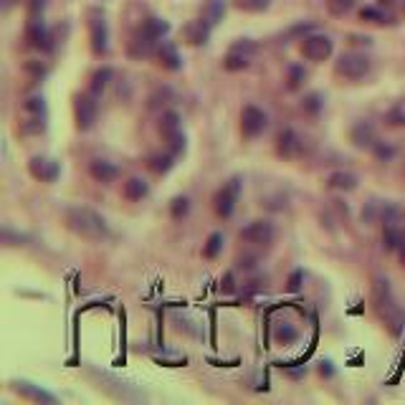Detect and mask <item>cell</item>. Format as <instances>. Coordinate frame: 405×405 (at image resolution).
Segmentation results:
<instances>
[{
  "label": "cell",
  "instance_id": "obj_1",
  "mask_svg": "<svg viewBox=\"0 0 405 405\" xmlns=\"http://www.w3.org/2000/svg\"><path fill=\"white\" fill-rule=\"evenodd\" d=\"M64 223L71 233L87 241H104L109 236V226L107 220L97 213V210L87 208V205H71L64 210Z\"/></svg>",
  "mask_w": 405,
  "mask_h": 405
},
{
  "label": "cell",
  "instance_id": "obj_2",
  "mask_svg": "<svg viewBox=\"0 0 405 405\" xmlns=\"http://www.w3.org/2000/svg\"><path fill=\"white\" fill-rule=\"evenodd\" d=\"M372 299H375V312L377 317L385 322V327L390 330V335L398 337L405 327V309L398 304L393 294V286H390L388 279L377 276L372 284Z\"/></svg>",
  "mask_w": 405,
  "mask_h": 405
},
{
  "label": "cell",
  "instance_id": "obj_3",
  "mask_svg": "<svg viewBox=\"0 0 405 405\" xmlns=\"http://www.w3.org/2000/svg\"><path fill=\"white\" fill-rule=\"evenodd\" d=\"M157 129H160L162 139L170 145V152L175 157L185 152V132H183V119H180L178 112H162Z\"/></svg>",
  "mask_w": 405,
  "mask_h": 405
},
{
  "label": "cell",
  "instance_id": "obj_4",
  "mask_svg": "<svg viewBox=\"0 0 405 405\" xmlns=\"http://www.w3.org/2000/svg\"><path fill=\"white\" fill-rule=\"evenodd\" d=\"M238 195H241V178L233 175V178L228 180V183H223L213 195V208H215V213H218V218H231L233 210H236Z\"/></svg>",
  "mask_w": 405,
  "mask_h": 405
},
{
  "label": "cell",
  "instance_id": "obj_5",
  "mask_svg": "<svg viewBox=\"0 0 405 405\" xmlns=\"http://www.w3.org/2000/svg\"><path fill=\"white\" fill-rule=\"evenodd\" d=\"M337 76L347 81H360L364 76L370 74V58L364 56V53H342L340 61L335 64Z\"/></svg>",
  "mask_w": 405,
  "mask_h": 405
},
{
  "label": "cell",
  "instance_id": "obj_6",
  "mask_svg": "<svg viewBox=\"0 0 405 405\" xmlns=\"http://www.w3.org/2000/svg\"><path fill=\"white\" fill-rule=\"evenodd\" d=\"M99 114V104H97V94L87 92V94H76L74 97V119H76V129L81 132H89L94 127Z\"/></svg>",
  "mask_w": 405,
  "mask_h": 405
},
{
  "label": "cell",
  "instance_id": "obj_7",
  "mask_svg": "<svg viewBox=\"0 0 405 405\" xmlns=\"http://www.w3.org/2000/svg\"><path fill=\"white\" fill-rule=\"evenodd\" d=\"M256 43L254 40H249V38H241V40H236L231 48H228V53H226V58H223V69L226 71H241V69H249V64L254 61V56H256Z\"/></svg>",
  "mask_w": 405,
  "mask_h": 405
},
{
  "label": "cell",
  "instance_id": "obj_8",
  "mask_svg": "<svg viewBox=\"0 0 405 405\" xmlns=\"http://www.w3.org/2000/svg\"><path fill=\"white\" fill-rule=\"evenodd\" d=\"M269 127V114L259 109L256 104H246L241 109V134L243 139H256L266 132Z\"/></svg>",
  "mask_w": 405,
  "mask_h": 405
},
{
  "label": "cell",
  "instance_id": "obj_9",
  "mask_svg": "<svg viewBox=\"0 0 405 405\" xmlns=\"http://www.w3.org/2000/svg\"><path fill=\"white\" fill-rule=\"evenodd\" d=\"M238 236H241V241L249 243V246H271L274 238H276V226L269 218L251 220L249 226L241 228Z\"/></svg>",
  "mask_w": 405,
  "mask_h": 405
},
{
  "label": "cell",
  "instance_id": "obj_10",
  "mask_svg": "<svg viewBox=\"0 0 405 405\" xmlns=\"http://www.w3.org/2000/svg\"><path fill=\"white\" fill-rule=\"evenodd\" d=\"M335 51V43H332L330 36L322 33H312L301 38V56L307 61H327Z\"/></svg>",
  "mask_w": 405,
  "mask_h": 405
},
{
  "label": "cell",
  "instance_id": "obj_11",
  "mask_svg": "<svg viewBox=\"0 0 405 405\" xmlns=\"http://www.w3.org/2000/svg\"><path fill=\"white\" fill-rule=\"evenodd\" d=\"M89 36H92V51L97 56H104L109 51V31H107L104 13L99 11L89 13Z\"/></svg>",
  "mask_w": 405,
  "mask_h": 405
},
{
  "label": "cell",
  "instance_id": "obj_12",
  "mask_svg": "<svg viewBox=\"0 0 405 405\" xmlns=\"http://www.w3.org/2000/svg\"><path fill=\"white\" fill-rule=\"evenodd\" d=\"M301 152H304V139H301V134L291 127L281 129L276 137V155L284 157V160H296V157H301Z\"/></svg>",
  "mask_w": 405,
  "mask_h": 405
},
{
  "label": "cell",
  "instance_id": "obj_13",
  "mask_svg": "<svg viewBox=\"0 0 405 405\" xmlns=\"http://www.w3.org/2000/svg\"><path fill=\"white\" fill-rule=\"evenodd\" d=\"M28 173L33 175L36 180H40V183H56L58 175H61V168H58V162L51 160V157L36 155L31 157L28 162Z\"/></svg>",
  "mask_w": 405,
  "mask_h": 405
},
{
  "label": "cell",
  "instance_id": "obj_14",
  "mask_svg": "<svg viewBox=\"0 0 405 405\" xmlns=\"http://www.w3.org/2000/svg\"><path fill=\"white\" fill-rule=\"evenodd\" d=\"M89 175H92L97 183H102V185H109V183H114V180L119 178V168L109 160H94L92 165H89Z\"/></svg>",
  "mask_w": 405,
  "mask_h": 405
},
{
  "label": "cell",
  "instance_id": "obj_15",
  "mask_svg": "<svg viewBox=\"0 0 405 405\" xmlns=\"http://www.w3.org/2000/svg\"><path fill=\"white\" fill-rule=\"evenodd\" d=\"M350 142H352L355 147H372L377 142L375 127H372L370 122H357V124H352V129H350Z\"/></svg>",
  "mask_w": 405,
  "mask_h": 405
},
{
  "label": "cell",
  "instance_id": "obj_16",
  "mask_svg": "<svg viewBox=\"0 0 405 405\" xmlns=\"http://www.w3.org/2000/svg\"><path fill=\"white\" fill-rule=\"evenodd\" d=\"M327 185H330L332 190L352 193L357 190L360 178L355 173H347V170H335V173H330V178H327Z\"/></svg>",
  "mask_w": 405,
  "mask_h": 405
},
{
  "label": "cell",
  "instance_id": "obj_17",
  "mask_svg": "<svg viewBox=\"0 0 405 405\" xmlns=\"http://www.w3.org/2000/svg\"><path fill=\"white\" fill-rule=\"evenodd\" d=\"M26 40H28V46L33 48H51V36H48L43 21H38V18L31 21L28 31H26Z\"/></svg>",
  "mask_w": 405,
  "mask_h": 405
},
{
  "label": "cell",
  "instance_id": "obj_18",
  "mask_svg": "<svg viewBox=\"0 0 405 405\" xmlns=\"http://www.w3.org/2000/svg\"><path fill=\"white\" fill-rule=\"evenodd\" d=\"M122 195L129 202H139L142 198L150 195V183L145 178H129L124 185H122Z\"/></svg>",
  "mask_w": 405,
  "mask_h": 405
},
{
  "label": "cell",
  "instance_id": "obj_19",
  "mask_svg": "<svg viewBox=\"0 0 405 405\" xmlns=\"http://www.w3.org/2000/svg\"><path fill=\"white\" fill-rule=\"evenodd\" d=\"M13 388H16L18 393H21V398L36 400V403H56V398H53L51 393H46V390L36 388L33 382H26V380H21V382H13Z\"/></svg>",
  "mask_w": 405,
  "mask_h": 405
},
{
  "label": "cell",
  "instance_id": "obj_20",
  "mask_svg": "<svg viewBox=\"0 0 405 405\" xmlns=\"http://www.w3.org/2000/svg\"><path fill=\"white\" fill-rule=\"evenodd\" d=\"M210 28H213V23H208L205 18H198V21H193V23L185 28V38L190 40L193 46H200V43L208 40Z\"/></svg>",
  "mask_w": 405,
  "mask_h": 405
},
{
  "label": "cell",
  "instance_id": "obj_21",
  "mask_svg": "<svg viewBox=\"0 0 405 405\" xmlns=\"http://www.w3.org/2000/svg\"><path fill=\"white\" fill-rule=\"evenodd\" d=\"M147 168L152 170L155 175H168L170 170L175 168V155L173 152H157V155H150L147 157Z\"/></svg>",
  "mask_w": 405,
  "mask_h": 405
},
{
  "label": "cell",
  "instance_id": "obj_22",
  "mask_svg": "<svg viewBox=\"0 0 405 405\" xmlns=\"http://www.w3.org/2000/svg\"><path fill=\"white\" fill-rule=\"evenodd\" d=\"M114 79V71L109 69V66H104V69H99V71H94V76H92V87H89V92L92 94H102L107 87H109V81Z\"/></svg>",
  "mask_w": 405,
  "mask_h": 405
},
{
  "label": "cell",
  "instance_id": "obj_23",
  "mask_svg": "<svg viewBox=\"0 0 405 405\" xmlns=\"http://www.w3.org/2000/svg\"><path fill=\"white\" fill-rule=\"evenodd\" d=\"M274 340H276L279 345H294V342L299 340V330H296L294 324H289V322L276 324V330H274Z\"/></svg>",
  "mask_w": 405,
  "mask_h": 405
},
{
  "label": "cell",
  "instance_id": "obj_24",
  "mask_svg": "<svg viewBox=\"0 0 405 405\" xmlns=\"http://www.w3.org/2000/svg\"><path fill=\"white\" fill-rule=\"evenodd\" d=\"M160 61L168 69H180V56H178V48L173 46V43H168V40H162V46H160Z\"/></svg>",
  "mask_w": 405,
  "mask_h": 405
},
{
  "label": "cell",
  "instance_id": "obj_25",
  "mask_svg": "<svg viewBox=\"0 0 405 405\" xmlns=\"http://www.w3.org/2000/svg\"><path fill=\"white\" fill-rule=\"evenodd\" d=\"M223 243H226L223 233H210L205 246H202V256H205V259H215V256L223 251Z\"/></svg>",
  "mask_w": 405,
  "mask_h": 405
},
{
  "label": "cell",
  "instance_id": "obj_26",
  "mask_svg": "<svg viewBox=\"0 0 405 405\" xmlns=\"http://www.w3.org/2000/svg\"><path fill=\"white\" fill-rule=\"evenodd\" d=\"M233 6L243 13H264L269 11L271 0H233Z\"/></svg>",
  "mask_w": 405,
  "mask_h": 405
},
{
  "label": "cell",
  "instance_id": "obj_27",
  "mask_svg": "<svg viewBox=\"0 0 405 405\" xmlns=\"http://www.w3.org/2000/svg\"><path fill=\"white\" fill-rule=\"evenodd\" d=\"M23 114H33V117H46V102H43V97L40 94H36V97H28L23 102Z\"/></svg>",
  "mask_w": 405,
  "mask_h": 405
},
{
  "label": "cell",
  "instance_id": "obj_28",
  "mask_svg": "<svg viewBox=\"0 0 405 405\" xmlns=\"http://www.w3.org/2000/svg\"><path fill=\"white\" fill-rule=\"evenodd\" d=\"M188 210H190V200H188L185 195L173 198V202H170V215H173L175 220H183V218H185Z\"/></svg>",
  "mask_w": 405,
  "mask_h": 405
},
{
  "label": "cell",
  "instance_id": "obj_29",
  "mask_svg": "<svg viewBox=\"0 0 405 405\" xmlns=\"http://www.w3.org/2000/svg\"><path fill=\"white\" fill-rule=\"evenodd\" d=\"M360 16H362V21H370V23H390L393 21L382 8H364Z\"/></svg>",
  "mask_w": 405,
  "mask_h": 405
},
{
  "label": "cell",
  "instance_id": "obj_30",
  "mask_svg": "<svg viewBox=\"0 0 405 405\" xmlns=\"http://www.w3.org/2000/svg\"><path fill=\"white\" fill-rule=\"evenodd\" d=\"M357 0H327V8H330L332 16H345L355 8Z\"/></svg>",
  "mask_w": 405,
  "mask_h": 405
},
{
  "label": "cell",
  "instance_id": "obj_31",
  "mask_svg": "<svg viewBox=\"0 0 405 405\" xmlns=\"http://www.w3.org/2000/svg\"><path fill=\"white\" fill-rule=\"evenodd\" d=\"M223 11H226V8L220 6V0H210V3H208V13H205L202 18H205L208 23L215 26V23H218V18L223 16Z\"/></svg>",
  "mask_w": 405,
  "mask_h": 405
},
{
  "label": "cell",
  "instance_id": "obj_32",
  "mask_svg": "<svg viewBox=\"0 0 405 405\" xmlns=\"http://www.w3.org/2000/svg\"><path fill=\"white\" fill-rule=\"evenodd\" d=\"M301 107H304V112H309V114H319V112H322V107H324V102H322V97H319V94H309Z\"/></svg>",
  "mask_w": 405,
  "mask_h": 405
},
{
  "label": "cell",
  "instance_id": "obj_33",
  "mask_svg": "<svg viewBox=\"0 0 405 405\" xmlns=\"http://www.w3.org/2000/svg\"><path fill=\"white\" fill-rule=\"evenodd\" d=\"M304 79H307V71L301 69V66H291L289 69V89H296Z\"/></svg>",
  "mask_w": 405,
  "mask_h": 405
},
{
  "label": "cell",
  "instance_id": "obj_34",
  "mask_svg": "<svg viewBox=\"0 0 405 405\" xmlns=\"http://www.w3.org/2000/svg\"><path fill=\"white\" fill-rule=\"evenodd\" d=\"M372 150H375V155L380 157V160H390V157L395 155V147L393 145H385V142H380V139H377L375 145H372Z\"/></svg>",
  "mask_w": 405,
  "mask_h": 405
},
{
  "label": "cell",
  "instance_id": "obj_35",
  "mask_svg": "<svg viewBox=\"0 0 405 405\" xmlns=\"http://www.w3.org/2000/svg\"><path fill=\"white\" fill-rule=\"evenodd\" d=\"M388 124H390V127H405V112L400 109V107L390 109V114H388Z\"/></svg>",
  "mask_w": 405,
  "mask_h": 405
},
{
  "label": "cell",
  "instance_id": "obj_36",
  "mask_svg": "<svg viewBox=\"0 0 405 405\" xmlns=\"http://www.w3.org/2000/svg\"><path fill=\"white\" fill-rule=\"evenodd\" d=\"M220 289H223V294H233V291H236V279H233V271H228L226 276H223Z\"/></svg>",
  "mask_w": 405,
  "mask_h": 405
},
{
  "label": "cell",
  "instance_id": "obj_37",
  "mask_svg": "<svg viewBox=\"0 0 405 405\" xmlns=\"http://www.w3.org/2000/svg\"><path fill=\"white\" fill-rule=\"evenodd\" d=\"M301 279H304V271H294L289 276V291H299V286H301Z\"/></svg>",
  "mask_w": 405,
  "mask_h": 405
},
{
  "label": "cell",
  "instance_id": "obj_38",
  "mask_svg": "<svg viewBox=\"0 0 405 405\" xmlns=\"http://www.w3.org/2000/svg\"><path fill=\"white\" fill-rule=\"evenodd\" d=\"M43 6H46V0H31V13L38 16V13L43 11Z\"/></svg>",
  "mask_w": 405,
  "mask_h": 405
},
{
  "label": "cell",
  "instance_id": "obj_39",
  "mask_svg": "<svg viewBox=\"0 0 405 405\" xmlns=\"http://www.w3.org/2000/svg\"><path fill=\"white\" fill-rule=\"evenodd\" d=\"M395 251H398V256H400V264H403V266H405V236L400 238L398 249H395Z\"/></svg>",
  "mask_w": 405,
  "mask_h": 405
},
{
  "label": "cell",
  "instance_id": "obj_40",
  "mask_svg": "<svg viewBox=\"0 0 405 405\" xmlns=\"http://www.w3.org/2000/svg\"><path fill=\"white\" fill-rule=\"evenodd\" d=\"M16 3V0H6V11H11V6Z\"/></svg>",
  "mask_w": 405,
  "mask_h": 405
}]
</instances>
